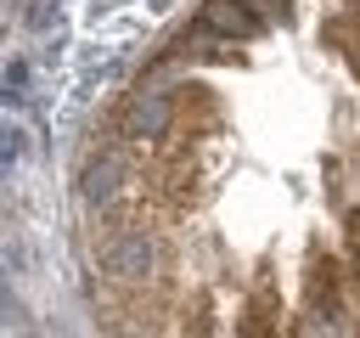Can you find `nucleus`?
<instances>
[{
    "label": "nucleus",
    "mask_w": 360,
    "mask_h": 338,
    "mask_svg": "<svg viewBox=\"0 0 360 338\" xmlns=\"http://www.w3.org/2000/svg\"><path fill=\"white\" fill-rule=\"evenodd\" d=\"M304 338H349L343 332V276H338V259H326V254H315V265H309Z\"/></svg>",
    "instance_id": "f257e3e1"
},
{
    "label": "nucleus",
    "mask_w": 360,
    "mask_h": 338,
    "mask_svg": "<svg viewBox=\"0 0 360 338\" xmlns=\"http://www.w3.org/2000/svg\"><path fill=\"white\" fill-rule=\"evenodd\" d=\"M22 79H28V62H11L6 68V96H22Z\"/></svg>",
    "instance_id": "6e6552de"
},
{
    "label": "nucleus",
    "mask_w": 360,
    "mask_h": 338,
    "mask_svg": "<svg viewBox=\"0 0 360 338\" xmlns=\"http://www.w3.org/2000/svg\"><path fill=\"white\" fill-rule=\"evenodd\" d=\"M180 332H186V338H208V332H214V310H208V299L186 304V321H180Z\"/></svg>",
    "instance_id": "423d86ee"
},
{
    "label": "nucleus",
    "mask_w": 360,
    "mask_h": 338,
    "mask_svg": "<svg viewBox=\"0 0 360 338\" xmlns=\"http://www.w3.org/2000/svg\"><path fill=\"white\" fill-rule=\"evenodd\" d=\"M169 118H174V101L163 90H135L129 107H124V135L129 141H158V135H169Z\"/></svg>",
    "instance_id": "7ed1b4c3"
},
{
    "label": "nucleus",
    "mask_w": 360,
    "mask_h": 338,
    "mask_svg": "<svg viewBox=\"0 0 360 338\" xmlns=\"http://www.w3.org/2000/svg\"><path fill=\"white\" fill-rule=\"evenodd\" d=\"M208 34H225V39H253L264 28V17L248 6V0H202V17H197Z\"/></svg>",
    "instance_id": "20e7f679"
},
{
    "label": "nucleus",
    "mask_w": 360,
    "mask_h": 338,
    "mask_svg": "<svg viewBox=\"0 0 360 338\" xmlns=\"http://www.w3.org/2000/svg\"><path fill=\"white\" fill-rule=\"evenodd\" d=\"M118 186H124V158H118V152L90 158V163H84V175H79L84 203H112V197H118Z\"/></svg>",
    "instance_id": "39448f33"
},
{
    "label": "nucleus",
    "mask_w": 360,
    "mask_h": 338,
    "mask_svg": "<svg viewBox=\"0 0 360 338\" xmlns=\"http://www.w3.org/2000/svg\"><path fill=\"white\" fill-rule=\"evenodd\" d=\"M158 259H163V248H158L152 231H118V237H107V248H101V265H107L118 282H146V276L158 270Z\"/></svg>",
    "instance_id": "f03ea898"
},
{
    "label": "nucleus",
    "mask_w": 360,
    "mask_h": 338,
    "mask_svg": "<svg viewBox=\"0 0 360 338\" xmlns=\"http://www.w3.org/2000/svg\"><path fill=\"white\" fill-rule=\"evenodd\" d=\"M349 254H354V282H360V208L349 214Z\"/></svg>",
    "instance_id": "1a4fd4ad"
},
{
    "label": "nucleus",
    "mask_w": 360,
    "mask_h": 338,
    "mask_svg": "<svg viewBox=\"0 0 360 338\" xmlns=\"http://www.w3.org/2000/svg\"><path fill=\"white\" fill-rule=\"evenodd\" d=\"M259 6V17H270V23H287L292 17V0H253Z\"/></svg>",
    "instance_id": "0eeeda50"
}]
</instances>
